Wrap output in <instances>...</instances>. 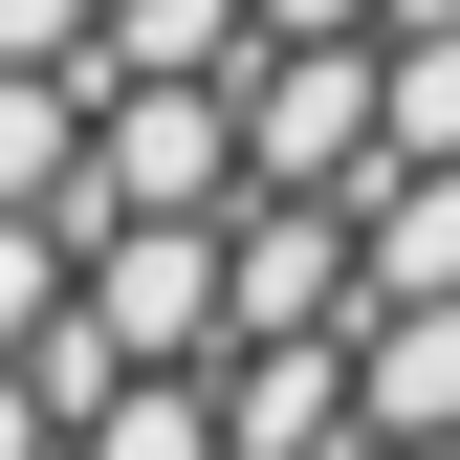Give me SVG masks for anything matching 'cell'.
<instances>
[]
</instances>
